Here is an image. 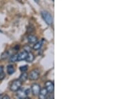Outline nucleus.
I'll return each instance as SVG.
<instances>
[{
    "label": "nucleus",
    "mask_w": 121,
    "mask_h": 99,
    "mask_svg": "<svg viewBox=\"0 0 121 99\" xmlns=\"http://www.w3.org/2000/svg\"><path fill=\"white\" fill-rule=\"evenodd\" d=\"M20 70L23 72H26L27 70H28V66H26V65H24V66H20Z\"/></svg>",
    "instance_id": "dca6fc26"
},
{
    "label": "nucleus",
    "mask_w": 121,
    "mask_h": 99,
    "mask_svg": "<svg viewBox=\"0 0 121 99\" xmlns=\"http://www.w3.org/2000/svg\"><path fill=\"white\" fill-rule=\"evenodd\" d=\"M15 72V68L13 65H9L7 67V72L9 75H11L12 74L14 73Z\"/></svg>",
    "instance_id": "ddd939ff"
},
{
    "label": "nucleus",
    "mask_w": 121,
    "mask_h": 99,
    "mask_svg": "<svg viewBox=\"0 0 121 99\" xmlns=\"http://www.w3.org/2000/svg\"><path fill=\"white\" fill-rule=\"evenodd\" d=\"M8 52H4V53L1 55V60H5V58H8Z\"/></svg>",
    "instance_id": "2eb2a0df"
},
{
    "label": "nucleus",
    "mask_w": 121,
    "mask_h": 99,
    "mask_svg": "<svg viewBox=\"0 0 121 99\" xmlns=\"http://www.w3.org/2000/svg\"><path fill=\"white\" fill-rule=\"evenodd\" d=\"M42 17L44 20V22L47 24L48 25H51L52 24V17L51 14L47 11H43L41 12Z\"/></svg>",
    "instance_id": "f257e3e1"
},
{
    "label": "nucleus",
    "mask_w": 121,
    "mask_h": 99,
    "mask_svg": "<svg viewBox=\"0 0 121 99\" xmlns=\"http://www.w3.org/2000/svg\"><path fill=\"white\" fill-rule=\"evenodd\" d=\"M24 51H26V52H27L28 53L31 52V48H30V47L28 46V45H26V46H25L24 47Z\"/></svg>",
    "instance_id": "f3484780"
},
{
    "label": "nucleus",
    "mask_w": 121,
    "mask_h": 99,
    "mask_svg": "<svg viewBox=\"0 0 121 99\" xmlns=\"http://www.w3.org/2000/svg\"><path fill=\"white\" fill-rule=\"evenodd\" d=\"M34 59H35V55H34L32 52H30L28 53L25 60H26V62H32V61L34 60Z\"/></svg>",
    "instance_id": "9b49d317"
},
{
    "label": "nucleus",
    "mask_w": 121,
    "mask_h": 99,
    "mask_svg": "<svg viewBox=\"0 0 121 99\" xmlns=\"http://www.w3.org/2000/svg\"><path fill=\"white\" fill-rule=\"evenodd\" d=\"M17 54H14L12 56H11L9 58V62H17Z\"/></svg>",
    "instance_id": "4468645a"
},
{
    "label": "nucleus",
    "mask_w": 121,
    "mask_h": 99,
    "mask_svg": "<svg viewBox=\"0 0 121 99\" xmlns=\"http://www.w3.org/2000/svg\"><path fill=\"white\" fill-rule=\"evenodd\" d=\"M17 1H20V2L22 1V0H17Z\"/></svg>",
    "instance_id": "5701e85b"
},
{
    "label": "nucleus",
    "mask_w": 121,
    "mask_h": 99,
    "mask_svg": "<svg viewBox=\"0 0 121 99\" xmlns=\"http://www.w3.org/2000/svg\"><path fill=\"white\" fill-rule=\"evenodd\" d=\"M34 1H35V2H36L37 4H38V3H39V0H34Z\"/></svg>",
    "instance_id": "412c9836"
},
{
    "label": "nucleus",
    "mask_w": 121,
    "mask_h": 99,
    "mask_svg": "<svg viewBox=\"0 0 121 99\" xmlns=\"http://www.w3.org/2000/svg\"><path fill=\"white\" fill-rule=\"evenodd\" d=\"M27 54H28V52L26 51H23V52H20V54H17V61L24 60L26 59Z\"/></svg>",
    "instance_id": "6e6552de"
},
{
    "label": "nucleus",
    "mask_w": 121,
    "mask_h": 99,
    "mask_svg": "<svg viewBox=\"0 0 121 99\" xmlns=\"http://www.w3.org/2000/svg\"><path fill=\"white\" fill-rule=\"evenodd\" d=\"M40 76V72L38 69H35L33 70H32L29 73L28 75V78L30 80H36L39 79Z\"/></svg>",
    "instance_id": "7ed1b4c3"
},
{
    "label": "nucleus",
    "mask_w": 121,
    "mask_h": 99,
    "mask_svg": "<svg viewBox=\"0 0 121 99\" xmlns=\"http://www.w3.org/2000/svg\"><path fill=\"white\" fill-rule=\"evenodd\" d=\"M22 82L18 79V80H14L12 81L11 85H10V90L13 92L17 91L22 86Z\"/></svg>",
    "instance_id": "f03ea898"
},
{
    "label": "nucleus",
    "mask_w": 121,
    "mask_h": 99,
    "mask_svg": "<svg viewBox=\"0 0 121 99\" xmlns=\"http://www.w3.org/2000/svg\"><path fill=\"white\" fill-rule=\"evenodd\" d=\"M16 92H17L16 96L18 99H26L28 97V95H27V93H26V89H21V88H20Z\"/></svg>",
    "instance_id": "423d86ee"
},
{
    "label": "nucleus",
    "mask_w": 121,
    "mask_h": 99,
    "mask_svg": "<svg viewBox=\"0 0 121 99\" xmlns=\"http://www.w3.org/2000/svg\"><path fill=\"white\" fill-rule=\"evenodd\" d=\"M5 78V74L4 72H2L1 74H0V80H2L3 79H4Z\"/></svg>",
    "instance_id": "a211bd4d"
},
{
    "label": "nucleus",
    "mask_w": 121,
    "mask_h": 99,
    "mask_svg": "<svg viewBox=\"0 0 121 99\" xmlns=\"http://www.w3.org/2000/svg\"><path fill=\"white\" fill-rule=\"evenodd\" d=\"M43 44V39L42 40L39 41V42L37 41V42L35 44V45H34V46H33V49H34L35 50H38L39 49H40V48L42 47Z\"/></svg>",
    "instance_id": "9d476101"
},
{
    "label": "nucleus",
    "mask_w": 121,
    "mask_h": 99,
    "mask_svg": "<svg viewBox=\"0 0 121 99\" xmlns=\"http://www.w3.org/2000/svg\"><path fill=\"white\" fill-rule=\"evenodd\" d=\"M39 98L40 99H46L47 96L48 95V91H47V89L44 88H43V89H40V91L39 92Z\"/></svg>",
    "instance_id": "0eeeda50"
},
{
    "label": "nucleus",
    "mask_w": 121,
    "mask_h": 99,
    "mask_svg": "<svg viewBox=\"0 0 121 99\" xmlns=\"http://www.w3.org/2000/svg\"><path fill=\"white\" fill-rule=\"evenodd\" d=\"M52 1H54V0H52Z\"/></svg>",
    "instance_id": "b1692460"
},
{
    "label": "nucleus",
    "mask_w": 121,
    "mask_h": 99,
    "mask_svg": "<svg viewBox=\"0 0 121 99\" xmlns=\"http://www.w3.org/2000/svg\"><path fill=\"white\" fill-rule=\"evenodd\" d=\"M4 72V66H0V74Z\"/></svg>",
    "instance_id": "aec40b11"
},
{
    "label": "nucleus",
    "mask_w": 121,
    "mask_h": 99,
    "mask_svg": "<svg viewBox=\"0 0 121 99\" xmlns=\"http://www.w3.org/2000/svg\"><path fill=\"white\" fill-rule=\"evenodd\" d=\"M28 74L26 73V72H23L22 73V74L20 75L19 80H20L22 82H24L25 81H26V80L28 79Z\"/></svg>",
    "instance_id": "f8f14e48"
},
{
    "label": "nucleus",
    "mask_w": 121,
    "mask_h": 99,
    "mask_svg": "<svg viewBox=\"0 0 121 99\" xmlns=\"http://www.w3.org/2000/svg\"><path fill=\"white\" fill-rule=\"evenodd\" d=\"M2 99H9V96L8 95H4L3 96H2Z\"/></svg>",
    "instance_id": "6ab92c4d"
},
{
    "label": "nucleus",
    "mask_w": 121,
    "mask_h": 99,
    "mask_svg": "<svg viewBox=\"0 0 121 99\" xmlns=\"http://www.w3.org/2000/svg\"><path fill=\"white\" fill-rule=\"evenodd\" d=\"M40 89H41L40 86L39 84H36L35 83V84H33L31 86V91H32L33 95H35V96L39 95V92L40 91Z\"/></svg>",
    "instance_id": "39448f33"
},
{
    "label": "nucleus",
    "mask_w": 121,
    "mask_h": 99,
    "mask_svg": "<svg viewBox=\"0 0 121 99\" xmlns=\"http://www.w3.org/2000/svg\"><path fill=\"white\" fill-rule=\"evenodd\" d=\"M2 96H3V95L0 94V99H2Z\"/></svg>",
    "instance_id": "4be33fe9"
},
{
    "label": "nucleus",
    "mask_w": 121,
    "mask_h": 99,
    "mask_svg": "<svg viewBox=\"0 0 121 99\" xmlns=\"http://www.w3.org/2000/svg\"><path fill=\"white\" fill-rule=\"evenodd\" d=\"M45 88L48 91V93L49 94H52L54 92L55 90V86H54V83L52 81H47L45 83Z\"/></svg>",
    "instance_id": "20e7f679"
},
{
    "label": "nucleus",
    "mask_w": 121,
    "mask_h": 99,
    "mask_svg": "<svg viewBox=\"0 0 121 99\" xmlns=\"http://www.w3.org/2000/svg\"><path fill=\"white\" fill-rule=\"evenodd\" d=\"M28 41L29 43L35 44L38 41V38L36 36H35V35H29L28 36Z\"/></svg>",
    "instance_id": "1a4fd4ad"
}]
</instances>
